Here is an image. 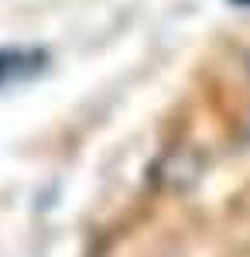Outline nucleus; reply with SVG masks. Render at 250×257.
<instances>
[{"label":"nucleus","mask_w":250,"mask_h":257,"mask_svg":"<svg viewBox=\"0 0 250 257\" xmlns=\"http://www.w3.org/2000/svg\"><path fill=\"white\" fill-rule=\"evenodd\" d=\"M28 52H0V86H7L11 79H18L28 72Z\"/></svg>","instance_id":"1"},{"label":"nucleus","mask_w":250,"mask_h":257,"mask_svg":"<svg viewBox=\"0 0 250 257\" xmlns=\"http://www.w3.org/2000/svg\"><path fill=\"white\" fill-rule=\"evenodd\" d=\"M236 4H250V0H236Z\"/></svg>","instance_id":"2"}]
</instances>
